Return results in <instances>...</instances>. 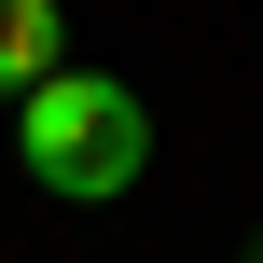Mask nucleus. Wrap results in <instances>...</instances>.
<instances>
[{"label": "nucleus", "instance_id": "nucleus-1", "mask_svg": "<svg viewBox=\"0 0 263 263\" xmlns=\"http://www.w3.org/2000/svg\"><path fill=\"white\" fill-rule=\"evenodd\" d=\"M14 166L55 194V208H111L153 180V97L125 69H42L14 97Z\"/></svg>", "mask_w": 263, "mask_h": 263}, {"label": "nucleus", "instance_id": "nucleus-2", "mask_svg": "<svg viewBox=\"0 0 263 263\" xmlns=\"http://www.w3.org/2000/svg\"><path fill=\"white\" fill-rule=\"evenodd\" d=\"M42 69H69V14H55V0H0V111H14Z\"/></svg>", "mask_w": 263, "mask_h": 263}, {"label": "nucleus", "instance_id": "nucleus-3", "mask_svg": "<svg viewBox=\"0 0 263 263\" xmlns=\"http://www.w3.org/2000/svg\"><path fill=\"white\" fill-rule=\"evenodd\" d=\"M236 263H263V222H250V236H236Z\"/></svg>", "mask_w": 263, "mask_h": 263}]
</instances>
